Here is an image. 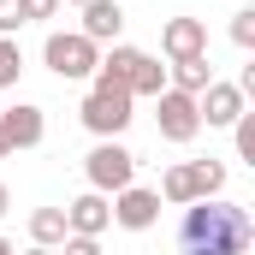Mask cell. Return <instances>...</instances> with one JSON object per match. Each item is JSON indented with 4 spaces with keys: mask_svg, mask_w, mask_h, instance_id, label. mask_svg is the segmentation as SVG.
<instances>
[{
    "mask_svg": "<svg viewBox=\"0 0 255 255\" xmlns=\"http://www.w3.org/2000/svg\"><path fill=\"white\" fill-rule=\"evenodd\" d=\"M244 107H250V95H244L238 83H226V77H214V83L196 95V113H202V125H214V130H232Z\"/></svg>",
    "mask_w": 255,
    "mask_h": 255,
    "instance_id": "obj_7",
    "label": "cell"
},
{
    "mask_svg": "<svg viewBox=\"0 0 255 255\" xmlns=\"http://www.w3.org/2000/svg\"><path fill=\"white\" fill-rule=\"evenodd\" d=\"M160 54H166V65L208 54V24H202V18H166V30H160Z\"/></svg>",
    "mask_w": 255,
    "mask_h": 255,
    "instance_id": "obj_10",
    "label": "cell"
},
{
    "mask_svg": "<svg viewBox=\"0 0 255 255\" xmlns=\"http://www.w3.org/2000/svg\"><path fill=\"white\" fill-rule=\"evenodd\" d=\"M24 30V6L18 0H0V36H18Z\"/></svg>",
    "mask_w": 255,
    "mask_h": 255,
    "instance_id": "obj_21",
    "label": "cell"
},
{
    "mask_svg": "<svg viewBox=\"0 0 255 255\" xmlns=\"http://www.w3.org/2000/svg\"><path fill=\"white\" fill-rule=\"evenodd\" d=\"M65 238H71V232H65V208H36V214H30V244H36V250H60Z\"/></svg>",
    "mask_w": 255,
    "mask_h": 255,
    "instance_id": "obj_15",
    "label": "cell"
},
{
    "mask_svg": "<svg viewBox=\"0 0 255 255\" xmlns=\"http://www.w3.org/2000/svg\"><path fill=\"white\" fill-rule=\"evenodd\" d=\"M160 89H166V65L154 60V54H142L136 71H130V101H154Z\"/></svg>",
    "mask_w": 255,
    "mask_h": 255,
    "instance_id": "obj_16",
    "label": "cell"
},
{
    "mask_svg": "<svg viewBox=\"0 0 255 255\" xmlns=\"http://www.w3.org/2000/svg\"><path fill=\"white\" fill-rule=\"evenodd\" d=\"M60 6H89V0H60Z\"/></svg>",
    "mask_w": 255,
    "mask_h": 255,
    "instance_id": "obj_27",
    "label": "cell"
},
{
    "mask_svg": "<svg viewBox=\"0 0 255 255\" xmlns=\"http://www.w3.org/2000/svg\"><path fill=\"white\" fill-rule=\"evenodd\" d=\"M18 77H24V48L18 36H0V89H18Z\"/></svg>",
    "mask_w": 255,
    "mask_h": 255,
    "instance_id": "obj_17",
    "label": "cell"
},
{
    "mask_svg": "<svg viewBox=\"0 0 255 255\" xmlns=\"http://www.w3.org/2000/svg\"><path fill=\"white\" fill-rule=\"evenodd\" d=\"M232 42L238 48H255V6H238L232 12Z\"/></svg>",
    "mask_w": 255,
    "mask_h": 255,
    "instance_id": "obj_19",
    "label": "cell"
},
{
    "mask_svg": "<svg viewBox=\"0 0 255 255\" xmlns=\"http://www.w3.org/2000/svg\"><path fill=\"white\" fill-rule=\"evenodd\" d=\"M24 6V24H48V18H60V0H18Z\"/></svg>",
    "mask_w": 255,
    "mask_h": 255,
    "instance_id": "obj_20",
    "label": "cell"
},
{
    "mask_svg": "<svg viewBox=\"0 0 255 255\" xmlns=\"http://www.w3.org/2000/svg\"><path fill=\"white\" fill-rule=\"evenodd\" d=\"M77 119H83V130H89L95 142H113V136H125V125L136 119V101H130V89H89L83 107H77Z\"/></svg>",
    "mask_w": 255,
    "mask_h": 255,
    "instance_id": "obj_3",
    "label": "cell"
},
{
    "mask_svg": "<svg viewBox=\"0 0 255 255\" xmlns=\"http://www.w3.org/2000/svg\"><path fill=\"white\" fill-rule=\"evenodd\" d=\"M54 255H101V238H65Z\"/></svg>",
    "mask_w": 255,
    "mask_h": 255,
    "instance_id": "obj_22",
    "label": "cell"
},
{
    "mask_svg": "<svg viewBox=\"0 0 255 255\" xmlns=\"http://www.w3.org/2000/svg\"><path fill=\"white\" fill-rule=\"evenodd\" d=\"M107 208H113V226H125V232H148L160 220V196L148 184H125L119 196H107Z\"/></svg>",
    "mask_w": 255,
    "mask_h": 255,
    "instance_id": "obj_9",
    "label": "cell"
},
{
    "mask_svg": "<svg viewBox=\"0 0 255 255\" xmlns=\"http://www.w3.org/2000/svg\"><path fill=\"white\" fill-rule=\"evenodd\" d=\"M42 65L65 77V83H77V77H95V65H101V48L89 42V36H77V30H54L48 42H42Z\"/></svg>",
    "mask_w": 255,
    "mask_h": 255,
    "instance_id": "obj_4",
    "label": "cell"
},
{
    "mask_svg": "<svg viewBox=\"0 0 255 255\" xmlns=\"http://www.w3.org/2000/svg\"><path fill=\"white\" fill-rule=\"evenodd\" d=\"M0 255H18V244H6V238H0Z\"/></svg>",
    "mask_w": 255,
    "mask_h": 255,
    "instance_id": "obj_24",
    "label": "cell"
},
{
    "mask_svg": "<svg viewBox=\"0 0 255 255\" xmlns=\"http://www.w3.org/2000/svg\"><path fill=\"white\" fill-rule=\"evenodd\" d=\"M107 226H113V208H107L101 190H83L77 202H65V232L71 238H101Z\"/></svg>",
    "mask_w": 255,
    "mask_h": 255,
    "instance_id": "obj_11",
    "label": "cell"
},
{
    "mask_svg": "<svg viewBox=\"0 0 255 255\" xmlns=\"http://www.w3.org/2000/svg\"><path fill=\"white\" fill-rule=\"evenodd\" d=\"M83 178H89V190L119 196L125 184H136V154H130L119 136H113V142H95V148L83 154Z\"/></svg>",
    "mask_w": 255,
    "mask_h": 255,
    "instance_id": "obj_5",
    "label": "cell"
},
{
    "mask_svg": "<svg viewBox=\"0 0 255 255\" xmlns=\"http://www.w3.org/2000/svg\"><path fill=\"white\" fill-rule=\"evenodd\" d=\"M142 60V48H130V42H113V48H101V65H95V89H130V71Z\"/></svg>",
    "mask_w": 255,
    "mask_h": 255,
    "instance_id": "obj_13",
    "label": "cell"
},
{
    "mask_svg": "<svg viewBox=\"0 0 255 255\" xmlns=\"http://www.w3.org/2000/svg\"><path fill=\"white\" fill-rule=\"evenodd\" d=\"M6 214H12V190L0 184V220H6Z\"/></svg>",
    "mask_w": 255,
    "mask_h": 255,
    "instance_id": "obj_23",
    "label": "cell"
},
{
    "mask_svg": "<svg viewBox=\"0 0 255 255\" xmlns=\"http://www.w3.org/2000/svg\"><path fill=\"white\" fill-rule=\"evenodd\" d=\"M250 244H255L250 208H238L226 196L190 202L178 220V255H250Z\"/></svg>",
    "mask_w": 255,
    "mask_h": 255,
    "instance_id": "obj_1",
    "label": "cell"
},
{
    "mask_svg": "<svg viewBox=\"0 0 255 255\" xmlns=\"http://www.w3.org/2000/svg\"><path fill=\"white\" fill-rule=\"evenodd\" d=\"M160 202L166 208H190V202H208V196H226V166L220 160H178L160 172Z\"/></svg>",
    "mask_w": 255,
    "mask_h": 255,
    "instance_id": "obj_2",
    "label": "cell"
},
{
    "mask_svg": "<svg viewBox=\"0 0 255 255\" xmlns=\"http://www.w3.org/2000/svg\"><path fill=\"white\" fill-rule=\"evenodd\" d=\"M18 255H54V250H36V244H30V250H18Z\"/></svg>",
    "mask_w": 255,
    "mask_h": 255,
    "instance_id": "obj_25",
    "label": "cell"
},
{
    "mask_svg": "<svg viewBox=\"0 0 255 255\" xmlns=\"http://www.w3.org/2000/svg\"><path fill=\"white\" fill-rule=\"evenodd\" d=\"M0 160H12V148H6V136H0Z\"/></svg>",
    "mask_w": 255,
    "mask_h": 255,
    "instance_id": "obj_26",
    "label": "cell"
},
{
    "mask_svg": "<svg viewBox=\"0 0 255 255\" xmlns=\"http://www.w3.org/2000/svg\"><path fill=\"white\" fill-rule=\"evenodd\" d=\"M232 136H238V160H250V166H255V113H250V107L238 113V125H232Z\"/></svg>",
    "mask_w": 255,
    "mask_h": 255,
    "instance_id": "obj_18",
    "label": "cell"
},
{
    "mask_svg": "<svg viewBox=\"0 0 255 255\" xmlns=\"http://www.w3.org/2000/svg\"><path fill=\"white\" fill-rule=\"evenodd\" d=\"M208 83H214V65H208V54H196V60H178V65H166V89L202 95Z\"/></svg>",
    "mask_w": 255,
    "mask_h": 255,
    "instance_id": "obj_14",
    "label": "cell"
},
{
    "mask_svg": "<svg viewBox=\"0 0 255 255\" xmlns=\"http://www.w3.org/2000/svg\"><path fill=\"white\" fill-rule=\"evenodd\" d=\"M77 12H83L77 36H89L95 48H107V42L125 36V6H119V0H89V6H77Z\"/></svg>",
    "mask_w": 255,
    "mask_h": 255,
    "instance_id": "obj_12",
    "label": "cell"
},
{
    "mask_svg": "<svg viewBox=\"0 0 255 255\" xmlns=\"http://www.w3.org/2000/svg\"><path fill=\"white\" fill-rule=\"evenodd\" d=\"M154 130H160L166 142H196V130H202L196 95H184V89H160V95H154Z\"/></svg>",
    "mask_w": 255,
    "mask_h": 255,
    "instance_id": "obj_6",
    "label": "cell"
},
{
    "mask_svg": "<svg viewBox=\"0 0 255 255\" xmlns=\"http://www.w3.org/2000/svg\"><path fill=\"white\" fill-rule=\"evenodd\" d=\"M0 136H6L12 154H18V148H36V142L48 136V113H42L36 101H12V107H0Z\"/></svg>",
    "mask_w": 255,
    "mask_h": 255,
    "instance_id": "obj_8",
    "label": "cell"
}]
</instances>
